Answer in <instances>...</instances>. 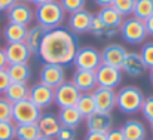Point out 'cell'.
Here are the masks:
<instances>
[{
  "mask_svg": "<svg viewBox=\"0 0 153 140\" xmlns=\"http://www.w3.org/2000/svg\"><path fill=\"white\" fill-rule=\"evenodd\" d=\"M92 97H94L95 107L98 112L111 113V110L116 107V90L97 87L92 91Z\"/></svg>",
  "mask_w": 153,
  "mask_h": 140,
  "instance_id": "obj_12",
  "label": "cell"
},
{
  "mask_svg": "<svg viewBox=\"0 0 153 140\" xmlns=\"http://www.w3.org/2000/svg\"><path fill=\"white\" fill-rule=\"evenodd\" d=\"M28 93H30V87L28 84H22V82H10L9 87L6 88V91L3 93V97L7 98L12 104L18 103L21 100L28 98Z\"/></svg>",
  "mask_w": 153,
  "mask_h": 140,
  "instance_id": "obj_24",
  "label": "cell"
},
{
  "mask_svg": "<svg viewBox=\"0 0 153 140\" xmlns=\"http://www.w3.org/2000/svg\"><path fill=\"white\" fill-rule=\"evenodd\" d=\"M71 82L74 84V87L80 93H92L98 87L97 85L95 72H91V70H79V69H76V72L73 73Z\"/></svg>",
  "mask_w": 153,
  "mask_h": 140,
  "instance_id": "obj_18",
  "label": "cell"
},
{
  "mask_svg": "<svg viewBox=\"0 0 153 140\" xmlns=\"http://www.w3.org/2000/svg\"><path fill=\"white\" fill-rule=\"evenodd\" d=\"M150 82H152V85H153V69H150Z\"/></svg>",
  "mask_w": 153,
  "mask_h": 140,
  "instance_id": "obj_47",
  "label": "cell"
},
{
  "mask_svg": "<svg viewBox=\"0 0 153 140\" xmlns=\"http://www.w3.org/2000/svg\"><path fill=\"white\" fill-rule=\"evenodd\" d=\"M141 115L143 118L152 125L153 124V95L150 97H146L144 101H143V106H141Z\"/></svg>",
  "mask_w": 153,
  "mask_h": 140,
  "instance_id": "obj_35",
  "label": "cell"
},
{
  "mask_svg": "<svg viewBox=\"0 0 153 140\" xmlns=\"http://www.w3.org/2000/svg\"><path fill=\"white\" fill-rule=\"evenodd\" d=\"M46 31L48 30H45L39 24H36L33 27H28V33H27V37H25V45L28 46V49L31 51L33 55L39 54V48H40V43H42Z\"/></svg>",
  "mask_w": 153,
  "mask_h": 140,
  "instance_id": "obj_23",
  "label": "cell"
},
{
  "mask_svg": "<svg viewBox=\"0 0 153 140\" xmlns=\"http://www.w3.org/2000/svg\"><path fill=\"white\" fill-rule=\"evenodd\" d=\"M86 130L92 133H108L113 128V116L111 113H102L95 110L92 115L85 118Z\"/></svg>",
  "mask_w": 153,
  "mask_h": 140,
  "instance_id": "obj_15",
  "label": "cell"
},
{
  "mask_svg": "<svg viewBox=\"0 0 153 140\" xmlns=\"http://www.w3.org/2000/svg\"><path fill=\"white\" fill-rule=\"evenodd\" d=\"M0 121H12V103L0 97Z\"/></svg>",
  "mask_w": 153,
  "mask_h": 140,
  "instance_id": "obj_36",
  "label": "cell"
},
{
  "mask_svg": "<svg viewBox=\"0 0 153 140\" xmlns=\"http://www.w3.org/2000/svg\"><path fill=\"white\" fill-rule=\"evenodd\" d=\"M128 51L119 43H110L101 51V63L111 66V67H117L120 69L125 57H126Z\"/></svg>",
  "mask_w": 153,
  "mask_h": 140,
  "instance_id": "obj_17",
  "label": "cell"
},
{
  "mask_svg": "<svg viewBox=\"0 0 153 140\" xmlns=\"http://www.w3.org/2000/svg\"><path fill=\"white\" fill-rule=\"evenodd\" d=\"M83 140H107V136H105V133H92V131H88Z\"/></svg>",
  "mask_w": 153,
  "mask_h": 140,
  "instance_id": "obj_40",
  "label": "cell"
},
{
  "mask_svg": "<svg viewBox=\"0 0 153 140\" xmlns=\"http://www.w3.org/2000/svg\"><path fill=\"white\" fill-rule=\"evenodd\" d=\"M15 3H16V0H0V10H7Z\"/></svg>",
  "mask_w": 153,
  "mask_h": 140,
  "instance_id": "obj_42",
  "label": "cell"
},
{
  "mask_svg": "<svg viewBox=\"0 0 153 140\" xmlns=\"http://www.w3.org/2000/svg\"><path fill=\"white\" fill-rule=\"evenodd\" d=\"M15 127L13 121H0V140L15 139Z\"/></svg>",
  "mask_w": 153,
  "mask_h": 140,
  "instance_id": "obj_33",
  "label": "cell"
},
{
  "mask_svg": "<svg viewBox=\"0 0 153 140\" xmlns=\"http://www.w3.org/2000/svg\"><path fill=\"white\" fill-rule=\"evenodd\" d=\"M42 110L28 98L12 104V121L15 125L21 124H37Z\"/></svg>",
  "mask_w": 153,
  "mask_h": 140,
  "instance_id": "obj_5",
  "label": "cell"
},
{
  "mask_svg": "<svg viewBox=\"0 0 153 140\" xmlns=\"http://www.w3.org/2000/svg\"><path fill=\"white\" fill-rule=\"evenodd\" d=\"M58 119H59V124L61 127H68V128H77L80 127V124L83 122V116L80 115V112L71 106V107H64V109H59L58 112Z\"/></svg>",
  "mask_w": 153,
  "mask_h": 140,
  "instance_id": "obj_21",
  "label": "cell"
},
{
  "mask_svg": "<svg viewBox=\"0 0 153 140\" xmlns=\"http://www.w3.org/2000/svg\"><path fill=\"white\" fill-rule=\"evenodd\" d=\"M16 1H21V3H28V0H16Z\"/></svg>",
  "mask_w": 153,
  "mask_h": 140,
  "instance_id": "obj_48",
  "label": "cell"
},
{
  "mask_svg": "<svg viewBox=\"0 0 153 140\" xmlns=\"http://www.w3.org/2000/svg\"><path fill=\"white\" fill-rule=\"evenodd\" d=\"M95 16L101 21L104 25H107L110 28H117V30H119V27H120V24L123 21V16L114 7H111V6L101 7Z\"/></svg>",
  "mask_w": 153,
  "mask_h": 140,
  "instance_id": "obj_26",
  "label": "cell"
},
{
  "mask_svg": "<svg viewBox=\"0 0 153 140\" xmlns=\"http://www.w3.org/2000/svg\"><path fill=\"white\" fill-rule=\"evenodd\" d=\"M39 79H40L39 82H42L43 85L55 90L65 81V69L64 66H59V64L45 63L40 69Z\"/></svg>",
  "mask_w": 153,
  "mask_h": 140,
  "instance_id": "obj_8",
  "label": "cell"
},
{
  "mask_svg": "<svg viewBox=\"0 0 153 140\" xmlns=\"http://www.w3.org/2000/svg\"><path fill=\"white\" fill-rule=\"evenodd\" d=\"M134 4H135V0H113L111 7H114L122 16H129L132 15Z\"/></svg>",
  "mask_w": 153,
  "mask_h": 140,
  "instance_id": "obj_31",
  "label": "cell"
},
{
  "mask_svg": "<svg viewBox=\"0 0 153 140\" xmlns=\"http://www.w3.org/2000/svg\"><path fill=\"white\" fill-rule=\"evenodd\" d=\"M92 19H94V15L89 10H86V9H82V10L74 12V13H70L68 15V30L73 31L76 36L89 33Z\"/></svg>",
  "mask_w": 153,
  "mask_h": 140,
  "instance_id": "obj_11",
  "label": "cell"
},
{
  "mask_svg": "<svg viewBox=\"0 0 153 140\" xmlns=\"http://www.w3.org/2000/svg\"><path fill=\"white\" fill-rule=\"evenodd\" d=\"M144 98V94L138 87L126 85L116 91V107L125 115H135L141 110Z\"/></svg>",
  "mask_w": 153,
  "mask_h": 140,
  "instance_id": "obj_3",
  "label": "cell"
},
{
  "mask_svg": "<svg viewBox=\"0 0 153 140\" xmlns=\"http://www.w3.org/2000/svg\"><path fill=\"white\" fill-rule=\"evenodd\" d=\"M150 127H152V134H153V124H152V125H150Z\"/></svg>",
  "mask_w": 153,
  "mask_h": 140,
  "instance_id": "obj_49",
  "label": "cell"
},
{
  "mask_svg": "<svg viewBox=\"0 0 153 140\" xmlns=\"http://www.w3.org/2000/svg\"><path fill=\"white\" fill-rule=\"evenodd\" d=\"M49 1H52V0H28V3H33L34 6H40V4H45Z\"/></svg>",
  "mask_w": 153,
  "mask_h": 140,
  "instance_id": "obj_45",
  "label": "cell"
},
{
  "mask_svg": "<svg viewBox=\"0 0 153 140\" xmlns=\"http://www.w3.org/2000/svg\"><path fill=\"white\" fill-rule=\"evenodd\" d=\"M73 64L79 70H91L95 72L101 66V52L97 48L92 46H82L77 49Z\"/></svg>",
  "mask_w": 153,
  "mask_h": 140,
  "instance_id": "obj_6",
  "label": "cell"
},
{
  "mask_svg": "<svg viewBox=\"0 0 153 140\" xmlns=\"http://www.w3.org/2000/svg\"><path fill=\"white\" fill-rule=\"evenodd\" d=\"M140 57L147 69H153V42L143 45L141 51H140Z\"/></svg>",
  "mask_w": 153,
  "mask_h": 140,
  "instance_id": "obj_34",
  "label": "cell"
},
{
  "mask_svg": "<svg viewBox=\"0 0 153 140\" xmlns=\"http://www.w3.org/2000/svg\"><path fill=\"white\" fill-rule=\"evenodd\" d=\"M0 12H1V10H0Z\"/></svg>",
  "mask_w": 153,
  "mask_h": 140,
  "instance_id": "obj_50",
  "label": "cell"
},
{
  "mask_svg": "<svg viewBox=\"0 0 153 140\" xmlns=\"http://www.w3.org/2000/svg\"><path fill=\"white\" fill-rule=\"evenodd\" d=\"M7 66L9 64H21V63H28L30 57L33 55L25 42H18V43H7L4 48Z\"/></svg>",
  "mask_w": 153,
  "mask_h": 140,
  "instance_id": "obj_16",
  "label": "cell"
},
{
  "mask_svg": "<svg viewBox=\"0 0 153 140\" xmlns=\"http://www.w3.org/2000/svg\"><path fill=\"white\" fill-rule=\"evenodd\" d=\"M34 19L45 30H52V28L61 27V24L65 19V12L61 7L58 0H52L49 3L36 6V9H34Z\"/></svg>",
  "mask_w": 153,
  "mask_h": 140,
  "instance_id": "obj_2",
  "label": "cell"
},
{
  "mask_svg": "<svg viewBox=\"0 0 153 140\" xmlns=\"http://www.w3.org/2000/svg\"><path fill=\"white\" fill-rule=\"evenodd\" d=\"M6 67H7V60H6L4 48H0V69H6Z\"/></svg>",
  "mask_w": 153,
  "mask_h": 140,
  "instance_id": "obj_43",
  "label": "cell"
},
{
  "mask_svg": "<svg viewBox=\"0 0 153 140\" xmlns=\"http://www.w3.org/2000/svg\"><path fill=\"white\" fill-rule=\"evenodd\" d=\"M125 140H146L147 137V130L146 125L140 119H128L122 127H120Z\"/></svg>",
  "mask_w": 153,
  "mask_h": 140,
  "instance_id": "obj_20",
  "label": "cell"
},
{
  "mask_svg": "<svg viewBox=\"0 0 153 140\" xmlns=\"http://www.w3.org/2000/svg\"><path fill=\"white\" fill-rule=\"evenodd\" d=\"M40 131L37 124H21L15 127V139L16 140H37L40 137Z\"/></svg>",
  "mask_w": 153,
  "mask_h": 140,
  "instance_id": "obj_28",
  "label": "cell"
},
{
  "mask_svg": "<svg viewBox=\"0 0 153 140\" xmlns=\"http://www.w3.org/2000/svg\"><path fill=\"white\" fill-rule=\"evenodd\" d=\"M7 75L10 78V82H22L27 84L31 79V67L28 63H21V64H9L6 67Z\"/></svg>",
  "mask_w": 153,
  "mask_h": 140,
  "instance_id": "obj_25",
  "label": "cell"
},
{
  "mask_svg": "<svg viewBox=\"0 0 153 140\" xmlns=\"http://www.w3.org/2000/svg\"><path fill=\"white\" fill-rule=\"evenodd\" d=\"M9 84H10V78L7 75V70L6 69H0V94H3L6 91Z\"/></svg>",
  "mask_w": 153,
  "mask_h": 140,
  "instance_id": "obj_38",
  "label": "cell"
},
{
  "mask_svg": "<svg viewBox=\"0 0 153 140\" xmlns=\"http://www.w3.org/2000/svg\"><path fill=\"white\" fill-rule=\"evenodd\" d=\"M28 33L27 25L15 24V22H7L3 28V37L6 43H18V42H25Z\"/></svg>",
  "mask_w": 153,
  "mask_h": 140,
  "instance_id": "obj_22",
  "label": "cell"
},
{
  "mask_svg": "<svg viewBox=\"0 0 153 140\" xmlns=\"http://www.w3.org/2000/svg\"><path fill=\"white\" fill-rule=\"evenodd\" d=\"M144 25H146V31H147V36H152L153 37V15L150 18H147L144 21Z\"/></svg>",
  "mask_w": 153,
  "mask_h": 140,
  "instance_id": "obj_41",
  "label": "cell"
},
{
  "mask_svg": "<svg viewBox=\"0 0 153 140\" xmlns=\"http://www.w3.org/2000/svg\"><path fill=\"white\" fill-rule=\"evenodd\" d=\"M37 140H55V139H52V137H46V136H40Z\"/></svg>",
  "mask_w": 153,
  "mask_h": 140,
  "instance_id": "obj_46",
  "label": "cell"
},
{
  "mask_svg": "<svg viewBox=\"0 0 153 140\" xmlns=\"http://www.w3.org/2000/svg\"><path fill=\"white\" fill-rule=\"evenodd\" d=\"M89 33H91L92 36L98 37V39H111V37H114V36L119 33V30H117V28H110V27L104 25L101 21L94 15V19H92Z\"/></svg>",
  "mask_w": 153,
  "mask_h": 140,
  "instance_id": "obj_27",
  "label": "cell"
},
{
  "mask_svg": "<svg viewBox=\"0 0 153 140\" xmlns=\"http://www.w3.org/2000/svg\"><path fill=\"white\" fill-rule=\"evenodd\" d=\"M58 1L65 13H74L77 10H82L85 9L86 4V0H58Z\"/></svg>",
  "mask_w": 153,
  "mask_h": 140,
  "instance_id": "obj_32",
  "label": "cell"
},
{
  "mask_svg": "<svg viewBox=\"0 0 153 140\" xmlns=\"http://www.w3.org/2000/svg\"><path fill=\"white\" fill-rule=\"evenodd\" d=\"M79 48V39L73 31L58 27L46 31L37 55L43 60V63L59 64L65 67L73 63Z\"/></svg>",
  "mask_w": 153,
  "mask_h": 140,
  "instance_id": "obj_1",
  "label": "cell"
},
{
  "mask_svg": "<svg viewBox=\"0 0 153 140\" xmlns=\"http://www.w3.org/2000/svg\"><path fill=\"white\" fill-rule=\"evenodd\" d=\"M95 4H98L100 7H107V6H111L113 0H94Z\"/></svg>",
  "mask_w": 153,
  "mask_h": 140,
  "instance_id": "obj_44",
  "label": "cell"
},
{
  "mask_svg": "<svg viewBox=\"0 0 153 140\" xmlns=\"http://www.w3.org/2000/svg\"><path fill=\"white\" fill-rule=\"evenodd\" d=\"M153 15V0H135L132 16L141 21H146Z\"/></svg>",
  "mask_w": 153,
  "mask_h": 140,
  "instance_id": "obj_30",
  "label": "cell"
},
{
  "mask_svg": "<svg viewBox=\"0 0 153 140\" xmlns=\"http://www.w3.org/2000/svg\"><path fill=\"white\" fill-rule=\"evenodd\" d=\"M122 70L117 67H111L107 64H101L95 70V78H97V85L102 88H111L116 90L120 82H122Z\"/></svg>",
  "mask_w": 153,
  "mask_h": 140,
  "instance_id": "obj_9",
  "label": "cell"
},
{
  "mask_svg": "<svg viewBox=\"0 0 153 140\" xmlns=\"http://www.w3.org/2000/svg\"><path fill=\"white\" fill-rule=\"evenodd\" d=\"M120 70L128 78L137 79V78H141L146 73L147 67L143 63L140 54H137V52H128L126 57H125V60H123V63H122V66H120Z\"/></svg>",
  "mask_w": 153,
  "mask_h": 140,
  "instance_id": "obj_14",
  "label": "cell"
},
{
  "mask_svg": "<svg viewBox=\"0 0 153 140\" xmlns=\"http://www.w3.org/2000/svg\"><path fill=\"white\" fill-rule=\"evenodd\" d=\"M37 127H39V131L42 136H46V137H52L55 139L59 128H61V124H59V119H58V115L55 113H42L39 121H37Z\"/></svg>",
  "mask_w": 153,
  "mask_h": 140,
  "instance_id": "obj_19",
  "label": "cell"
},
{
  "mask_svg": "<svg viewBox=\"0 0 153 140\" xmlns=\"http://www.w3.org/2000/svg\"><path fill=\"white\" fill-rule=\"evenodd\" d=\"M107 140H125V136L120 128H111L108 133H105Z\"/></svg>",
  "mask_w": 153,
  "mask_h": 140,
  "instance_id": "obj_39",
  "label": "cell"
},
{
  "mask_svg": "<svg viewBox=\"0 0 153 140\" xmlns=\"http://www.w3.org/2000/svg\"><path fill=\"white\" fill-rule=\"evenodd\" d=\"M6 15H7L9 22L27 25V27L34 19V10L31 9V6L28 3H21V1H16L13 6H10L6 10Z\"/></svg>",
  "mask_w": 153,
  "mask_h": 140,
  "instance_id": "obj_10",
  "label": "cell"
},
{
  "mask_svg": "<svg viewBox=\"0 0 153 140\" xmlns=\"http://www.w3.org/2000/svg\"><path fill=\"white\" fill-rule=\"evenodd\" d=\"M119 34L122 36V39L131 45H140L146 40L147 37V31H146V25L144 21L137 19L134 16H126L120 27H119Z\"/></svg>",
  "mask_w": 153,
  "mask_h": 140,
  "instance_id": "obj_4",
  "label": "cell"
},
{
  "mask_svg": "<svg viewBox=\"0 0 153 140\" xmlns=\"http://www.w3.org/2000/svg\"><path fill=\"white\" fill-rule=\"evenodd\" d=\"M80 94L82 93L74 87L71 81H64L58 88L53 90V103L59 109L71 107V106H76Z\"/></svg>",
  "mask_w": 153,
  "mask_h": 140,
  "instance_id": "obj_7",
  "label": "cell"
},
{
  "mask_svg": "<svg viewBox=\"0 0 153 140\" xmlns=\"http://www.w3.org/2000/svg\"><path fill=\"white\" fill-rule=\"evenodd\" d=\"M74 107L80 112V115H82L83 118H88L89 115H92V113L97 110L95 101H94V97H92V93H82L80 94V97H79V100H77V103H76Z\"/></svg>",
  "mask_w": 153,
  "mask_h": 140,
  "instance_id": "obj_29",
  "label": "cell"
},
{
  "mask_svg": "<svg viewBox=\"0 0 153 140\" xmlns=\"http://www.w3.org/2000/svg\"><path fill=\"white\" fill-rule=\"evenodd\" d=\"M28 100L33 101L40 110H43L53 104V90L43 85L42 82H37L33 87H30Z\"/></svg>",
  "mask_w": 153,
  "mask_h": 140,
  "instance_id": "obj_13",
  "label": "cell"
},
{
  "mask_svg": "<svg viewBox=\"0 0 153 140\" xmlns=\"http://www.w3.org/2000/svg\"><path fill=\"white\" fill-rule=\"evenodd\" d=\"M77 133L74 128H68V127H61L55 140H76Z\"/></svg>",
  "mask_w": 153,
  "mask_h": 140,
  "instance_id": "obj_37",
  "label": "cell"
}]
</instances>
